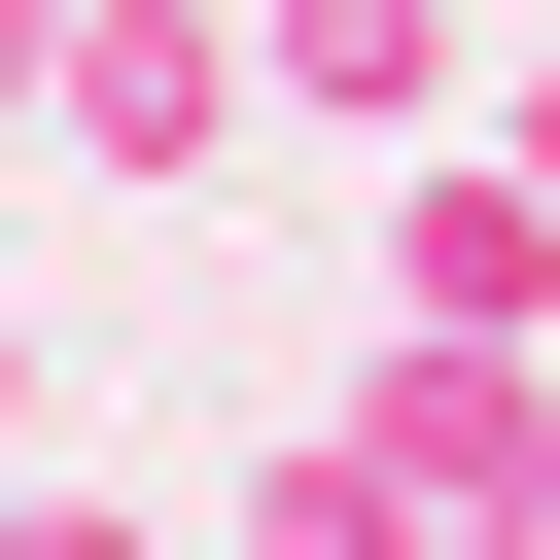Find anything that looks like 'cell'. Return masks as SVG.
Listing matches in <instances>:
<instances>
[{
    "label": "cell",
    "instance_id": "cell-1",
    "mask_svg": "<svg viewBox=\"0 0 560 560\" xmlns=\"http://www.w3.org/2000/svg\"><path fill=\"white\" fill-rule=\"evenodd\" d=\"M315 455H350L385 525H560V420H525V350H455V315H385V350L315 385Z\"/></svg>",
    "mask_w": 560,
    "mask_h": 560
},
{
    "label": "cell",
    "instance_id": "cell-2",
    "mask_svg": "<svg viewBox=\"0 0 560 560\" xmlns=\"http://www.w3.org/2000/svg\"><path fill=\"white\" fill-rule=\"evenodd\" d=\"M245 105H280V70H245V0H70V105H35V140H70L105 210H175Z\"/></svg>",
    "mask_w": 560,
    "mask_h": 560
},
{
    "label": "cell",
    "instance_id": "cell-3",
    "mask_svg": "<svg viewBox=\"0 0 560 560\" xmlns=\"http://www.w3.org/2000/svg\"><path fill=\"white\" fill-rule=\"evenodd\" d=\"M385 315L525 350V315H560V175H525V140H490V175H420V210H385Z\"/></svg>",
    "mask_w": 560,
    "mask_h": 560
},
{
    "label": "cell",
    "instance_id": "cell-4",
    "mask_svg": "<svg viewBox=\"0 0 560 560\" xmlns=\"http://www.w3.org/2000/svg\"><path fill=\"white\" fill-rule=\"evenodd\" d=\"M245 70H280L315 140H420V105H455V0H245Z\"/></svg>",
    "mask_w": 560,
    "mask_h": 560
},
{
    "label": "cell",
    "instance_id": "cell-5",
    "mask_svg": "<svg viewBox=\"0 0 560 560\" xmlns=\"http://www.w3.org/2000/svg\"><path fill=\"white\" fill-rule=\"evenodd\" d=\"M0 560H175V525H140V490H70V455H35V490H0Z\"/></svg>",
    "mask_w": 560,
    "mask_h": 560
},
{
    "label": "cell",
    "instance_id": "cell-6",
    "mask_svg": "<svg viewBox=\"0 0 560 560\" xmlns=\"http://www.w3.org/2000/svg\"><path fill=\"white\" fill-rule=\"evenodd\" d=\"M35 105H70V0H0V140H35Z\"/></svg>",
    "mask_w": 560,
    "mask_h": 560
},
{
    "label": "cell",
    "instance_id": "cell-7",
    "mask_svg": "<svg viewBox=\"0 0 560 560\" xmlns=\"http://www.w3.org/2000/svg\"><path fill=\"white\" fill-rule=\"evenodd\" d=\"M0 490H35V315H0Z\"/></svg>",
    "mask_w": 560,
    "mask_h": 560
},
{
    "label": "cell",
    "instance_id": "cell-8",
    "mask_svg": "<svg viewBox=\"0 0 560 560\" xmlns=\"http://www.w3.org/2000/svg\"><path fill=\"white\" fill-rule=\"evenodd\" d=\"M525 175H560V70H525Z\"/></svg>",
    "mask_w": 560,
    "mask_h": 560
}]
</instances>
